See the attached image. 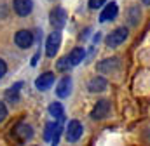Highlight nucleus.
Returning a JSON list of instances; mask_svg holds the SVG:
<instances>
[{
  "mask_svg": "<svg viewBox=\"0 0 150 146\" xmlns=\"http://www.w3.org/2000/svg\"><path fill=\"white\" fill-rule=\"evenodd\" d=\"M54 84V75L51 72H47V73H44V75H40L37 80H35V85H37V89L38 91H47L51 85Z\"/></svg>",
  "mask_w": 150,
  "mask_h": 146,
  "instance_id": "10",
  "label": "nucleus"
},
{
  "mask_svg": "<svg viewBox=\"0 0 150 146\" xmlns=\"http://www.w3.org/2000/svg\"><path fill=\"white\" fill-rule=\"evenodd\" d=\"M14 131H16V136H18L19 139H23V141H25V139H30V138L33 136V129H32L30 125H26V124H19Z\"/></svg>",
  "mask_w": 150,
  "mask_h": 146,
  "instance_id": "12",
  "label": "nucleus"
},
{
  "mask_svg": "<svg viewBox=\"0 0 150 146\" xmlns=\"http://www.w3.org/2000/svg\"><path fill=\"white\" fill-rule=\"evenodd\" d=\"M23 87V84L21 82H18V84H14L7 92H5V98H7V101H11V103H16L18 101V94H19V89Z\"/></svg>",
  "mask_w": 150,
  "mask_h": 146,
  "instance_id": "15",
  "label": "nucleus"
},
{
  "mask_svg": "<svg viewBox=\"0 0 150 146\" xmlns=\"http://www.w3.org/2000/svg\"><path fill=\"white\" fill-rule=\"evenodd\" d=\"M49 19H51V25H52L54 28H58V30L63 28L65 23H67V12H65V9H61V7H54V9L51 11Z\"/></svg>",
  "mask_w": 150,
  "mask_h": 146,
  "instance_id": "4",
  "label": "nucleus"
},
{
  "mask_svg": "<svg viewBox=\"0 0 150 146\" xmlns=\"http://www.w3.org/2000/svg\"><path fill=\"white\" fill-rule=\"evenodd\" d=\"M72 92V78L68 75H65L59 82H58V89H56V96L58 98H68V94Z\"/></svg>",
  "mask_w": 150,
  "mask_h": 146,
  "instance_id": "7",
  "label": "nucleus"
},
{
  "mask_svg": "<svg viewBox=\"0 0 150 146\" xmlns=\"http://www.w3.org/2000/svg\"><path fill=\"white\" fill-rule=\"evenodd\" d=\"M107 89V80L103 77H94L91 82H89V91L91 92H101Z\"/></svg>",
  "mask_w": 150,
  "mask_h": 146,
  "instance_id": "11",
  "label": "nucleus"
},
{
  "mask_svg": "<svg viewBox=\"0 0 150 146\" xmlns=\"http://www.w3.org/2000/svg\"><path fill=\"white\" fill-rule=\"evenodd\" d=\"M61 131H63L61 124H54V132H52V141H51V143L58 145V141H59V136H61Z\"/></svg>",
  "mask_w": 150,
  "mask_h": 146,
  "instance_id": "18",
  "label": "nucleus"
},
{
  "mask_svg": "<svg viewBox=\"0 0 150 146\" xmlns=\"http://www.w3.org/2000/svg\"><path fill=\"white\" fill-rule=\"evenodd\" d=\"M49 113H51L52 117H58L59 120H63V106H61V103H51Z\"/></svg>",
  "mask_w": 150,
  "mask_h": 146,
  "instance_id": "16",
  "label": "nucleus"
},
{
  "mask_svg": "<svg viewBox=\"0 0 150 146\" xmlns=\"http://www.w3.org/2000/svg\"><path fill=\"white\" fill-rule=\"evenodd\" d=\"M117 12H119L117 4H115V2H110L108 5H105V7H103V11H101V14H100V21H101V23L112 21L113 18L117 16Z\"/></svg>",
  "mask_w": 150,
  "mask_h": 146,
  "instance_id": "8",
  "label": "nucleus"
},
{
  "mask_svg": "<svg viewBox=\"0 0 150 146\" xmlns=\"http://www.w3.org/2000/svg\"><path fill=\"white\" fill-rule=\"evenodd\" d=\"M70 66H72V65H70V61H68V56H67V58H61V59L56 63V68H58L59 72H67Z\"/></svg>",
  "mask_w": 150,
  "mask_h": 146,
  "instance_id": "17",
  "label": "nucleus"
},
{
  "mask_svg": "<svg viewBox=\"0 0 150 146\" xmlns=\"http://www.w3.org/2000/svg\"><path fill=\"white\" fill-rule=\"evenodd\" d=\"M84 56H86L84 49H82V47H77V49H74V51L68 54V61H70L72 66H75V65H79V63L84 59Z\"/></svg>",
  "mask_w": 150,
  "mask_h": 146,
  "instance_id": "14",
  "label": "nucleus"
},
{
  "mask_svg": "<svg viewBox=\"0 0 150 146\" xmlns=\"http://www.w3.org/2000/svg\"><path fill=\"white\" fill-rule=\"evenodd\" d=\"M33 9L32 0H14V11L19 16H28Z\"/></svg>",
  "mask_w": 150,
  "mask_h": 146,
  "instance_id": "9",
  "label": "nucleus"
},
{
  "mask_svg": "<svg viewBox=\"0 0 150 146\" xmlns=\"http://www.w3.org/2000/svg\"><path fill=\"white\" fill-rule=\"evenodd\" d=\"M117 66H119V59L113 58V59H105L103 63H100V65H98V70L101 73H110V72H113Z\"/></svg>",
  "mask_w": 150,
  "mask_h": 146,
  "instance_id": "13",
  "label": "nucleus"
},
{
  "mask_svg": "<svg viewBox=\"0 0 150 146\" xmlns=\"http://www.w3.org/2000/svg\"><path fill=\"white\" fill-rule=\"evenodd\" d=\"M5 117H7V108H5V105L0 101V122H4Z\"/></svg>",
  "mask_w": 150,
  "mask_h": 146,
  "instance_id": "21",
  "label": "nucleus"
},
{
  "mask_svg": "<svg viewBox=\"0 0 150 146\" xmlns=\"http://www.w3.org/2000/svg\"><path fill=\"white\" fill-rule=\"evenodd\" d=\"M142 2H143L145 5H150V0H142Z\"/></svg>",
  "mask_w": 150,
  "mask_h": 146,
  "instance_id": "23",
  "label": "nucleus"
},
{
  "mask_svg": "<svg viewBox=\"0 0 150 146\" xmlns=\"http://www.w3.org/2000/svg\"><path fill=\"white\" fill-rule=\"evenodd\" d=\"M5 72H7V65H5V63H4V61L0 59V78H2L4 75H5Z\"/></svg>",
  "mask_w": 150,
  "mask_h": 146,
  "instance_id": "22",
  "label": "nucleus"
},
{
  "mask_svg": "<svg viewBox=\"0 0 150 146\" xmlns=\"http://www.w3.org/2000/svg\"><path fill=\"white\" fill-rule=\"evenodd\" d=\"M108 113H110V101H108V99H101V101H98L96 106L93 108L91 117H93L94 120H103V118L108 117Z\"/></svg>",
  "mask_w": 150,
  "mask_h": 146,
  "instance_id": "2",
  "label": "nucleus"
},
{
  "mask_svg": "<svg viewBox=\"0 0 150 146\" xmlns=\"http://www.w3.org/2000/svg\"><path fill=\"white\" fill-rule=\"evenodd\" d=\"M52 132H54V124H47L45 125V132H44V139L45 141H52Z\"/></svg>",
  "mask_w": 150,
  "mask_h": 146,
  "instance_id": "19",
  "label": "nucleus"
},
{
  "mask_svg": "<svg viewBox=\"0 0 150 146\" xmlns=\"http://www.w3.org/2000/svg\"><path fill=\"white\" fill-rule=\"evenodd\" d=\"M14 42H16L18 47L28 49V47L32 45V42H33V35H32L28 30H19V32L16 33V36H14Z\"/></svg>",
  "mask_w": 150,
  "mask_h": 146,
  "instance_id": "6",
  "label": "nucleus"
},
{
  "mask_svg": "<svg viewBox=\"0 0 150 146\" xmlns=\"http://www.w3.org/2000/svg\"><path fill=\"white\" fill-rule=\"evenodd\" d=\"M59 44H61V33L59 32H52L47 36V42H45V54L49 58H54L58 49H59Z\"/></svg>",
  "mask_w": 150,
  "mask_h": 146,
  "instance_id": "1",
  "label": "nucleus"
},
{
  "mask_svg": "<svg viewBox=\"0 0 150 146\" xmlns=\"http://www.w3.org/2000/svg\"><path fill=\"white\" fill-rule=\"evenodd\" d=\"M127 38V28H117L115 32H112L107 36V45L108 47H117L120 44H124Z\"/></svg>",
  "mask_w": 150,
  "mask_h": 146,
  "instance_id": "3",
  "label": "nucleus"
},
{
  "mask_svg": "<svg viewBox=\"0 0 150 146\" xmlns=\"http://www.w3.org/2000/svg\"><path fill=\"white\" fill-rule=\"evenodd\" d=\"M80 136H82V125H80V122L72 120L68 124V127H67V139L70 143H75V141L80 139Z\"/></svg>",
  "mask_w": 150,
  "mask_h": 146,
  "instance_id": "5",
  "label": "nucleus"
},
{
  "mask_svg": "<svg viewBox=\"0 0 150 146\" xmlns=\"http://www.w3.org/2000/svg\"><path fill=\"white\" fill-rule=\"evenodd\" d=\"M107 0H89V7L91 9H100V5H103Z\"/></svg>",
  "mask_w": 150,
  "mask_h": 146,
  "instance_id": "20",
  "label": "nucleus"
}]
</instances>
